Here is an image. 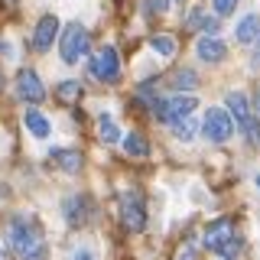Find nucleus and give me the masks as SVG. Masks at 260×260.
I'll use <instances>...</instances> for the list:
<instances>
[{
    "mask_svg": "<svg viewBox=\"0 0 260 260\" xmlns=\"http://www.w3.org/2000/svg\"><path fill=\"white\" fill-rule=\"evenodd\" d=\"M10 247L20 260H46V238L36 218L16 215L10 221Z\"/></svg>",
    "mask_w": 260,
    "mask_h": 260,
    "instance_id": "nucleus-1",
    "label": "nucleus"
},
{
    "mask_svg": "<svg viewBox=\"0 0 260 260\" xmlns=\"http://www.w3.org/2000/svg\"><path fill=\"white\" fill-rule=\"evenodd\" d=\"M250 69H254V72H260V39L254 43V52H250Z\"/></svg>",
    "mask_w": 260,
    "mask_h": 260,
    "instance_id": "nucleus-26",
    "label": "nucleus"
},
{
    "mask_svg": "<svg viewBox=\"0 0 260 260\" xmlns=\"http://www.w3.org/2000/svg\"><path fill=\"white\" fill-rule=\"evenodd\" d=\"M211 7H215V16H231L238 0H211Z\"/></svg>",
    "mask_w": 260,
    "mask_h": 260,
    "instance_id": "nucleus-24",
    "label": "nucleus"
},
{
    "mask_svg": "<svg viewBox=\"0 0 260 260\" xmlns=\"http://www.w3.org/2000/svg\"><path fill=\"white\" fill-rule=\"evenodd\" d=\"M179 260H195V250L192 247H182V250H179Z\"/></svg>",
    "mask_w": 260,
    "mask_h": 260,
    "instance_id": "nucleus-29",
    "label": "nucleus"
},
{
    "mask_svg": "<svg viewBox=\"0 0 260 260\" xmlns=\"http://www.w3.org/2000/svg\"><path fill=\"white\" fill-rule=\"evenodd\" d=\"M52 159H55V166L69 176H75L81 169V153L78 150H52Z\"/></svg>",
    "mask_w": 260,
    "mask_h": 260,
    "instance_id": "nucleus-16",
    "label": "nucleus"
},
{
    "mask_svg": "<svg viewBox=\"0 0 260 260\" xmlns=\"http://www.w3.org/2000/svg\"><path fill=\"white\" fill-rule=\"evenodd\" d=\"M98 137H101L104 143H120V127L114 124L108 114H101V120H98Z\"/></svg>",
    "mask_w": 260,
    "mask_h": 260,
    "instance_id": "nucleus-18",
    "label": "nucleus"
},
{
    "mask_svg": "<svg viewBox=\"0 0 260 260\" xmlns=\"http://www.w3.org/2000/svg\"><path fill=\"white\" fill-rule=\"evenodd\" d=\"M16 94H20L26 104H39L46 98V85L39 81V75L32 69H23L20 75H16Z\"/></svg>",
    "mask_w": 260,
    "mask_h": 260,
    "instance_id": "nucleus-8",
    "label": "nucleus"
},
{
    "mask_svg": "<svg viewBox=\"0 0 260 260\" xmlns=\"http://www.w3.org/2000/svg\"><path fill=\"white\" fill-rule=\"evenodd\" d=\"M88 46H91V36H88V29L81 26V23H69V26L62 29L59 52H62L65 65H78L88 55Z\"/></svg>",
    "mask_w": 260,
    "mask_h": 260,
    "instance_id": "nucleus-4",
    "label": "nucleus"
},
{
    "mask_svg": "<svg viewBox=\"0 0 260 260\" xmlns=\"http://www.w3.org/2000/svg\"><path fill=\"white\" fill-rule=\"evenodd\" d=\"M169 10V0H143V13L153 16V13H166Z\"/></svg>",
    "mask_w": 260,
    "mask_h": 260,
    "instance_id": "nucleus-23",
    "label": "nucleus"
},
{
    "mask_svg": "<svg viewBox=\"0 0 260 260\" xmlns=\"http://www.w3.org/2000/svg\"><path fill=\"white\" fill-rule=\"evenodd\" d=\"M185 26L189 29H202L205 36H218V16H208V10H202V7H195V10L185 16Z\"/></svg>",
    "mask_w": 260,
    "mask_h": 260,
    "instance_id": "nucleus-14",
    "label": "nucleus"
},
{
    "mask_svg": "<svg viewBox=\"0 0 260 260\" xmlns=\"http://www.w3.org/2000/svg\"><path fill=\"white\" fill-rule=\"evenodd\" d=\"M124 153H127V156L143 159L146 153H150V143L143 140V134H137V130H134V134H127V137H124Z\"/></svg>",
    "mask_w": 260,
    "mask_h": 260,
    "instance_id": "nucleus-17",
    "label": "nucleus"
},
{
    "mask_svg": "<svg viewBox=\"0 0 260 260\" xmlns=\"http://www.w3.org/2000/svg\"><path fill=\"white\" fill-rule=\"evenodd\" d=\"M120 221L130 234H140L146 228V205H143V195L140 192H124V199H120Z\"/></svg>",
    "mask_w": 260,
    "mask_h": 260,
    "instance_id": "nucleus-6",
    "label": "nucleus"
},
{
    "mask_svg": "<svg viewBox=\"0 0 260 260\" xmlns=\"http://www.w3.org/2000/svg\"><path fill=\"white\" fill-rule=\"evenodd\" d=\"M23 124H26V130L36 140H46L49 134H52V124L46 120V114L39 111V108H26V114H23Z\"/></svg>",
    "mask_w": 260,
    "mask_h": 260,
    "instance_id": "nucleus-15",
    "label": "nucleus"
},
{
    "mask_svg": "<svg viewBox=\"0 0 260 260\" xmlns=\"http://www.w3.org/2000/svg\"><path fill=\"white\" fill-rule=\"evenodd\" d=\"M234 39H238L241 46H250V43H257L260 39V13H247V16H241V23L234 26Z\"/></svg>",
    "mask_w": 260,
    "mask_h": 260,
    "instance_id": "nucleus-12",
    "label": "nucleus"
},
{
    "mask_svg": "<svg viewBox=\"0 0 260 260\" xmlns=\"http://www.w3.org/2000/svg\"><path fill=\"white\" fill-rule=\"evenodd\" d=\"M150 46H153V52H156V55H162V59L176 55V39L173 36H162V32H159V36L150 39Z\"/></svg>",
    "mask_w": 260,
    "mask_h": 260,
    "instance_id": "nucleus-20",
    "label": "nucleus"
},
{
    "mask_svg": "<svg viewBox=\"0 0 260 260\" xmlns=\"http://www.w3.org/2000/svg\"><path fill=\"white\" fill-rule=\"evenodd\" d=\"M224 111H228V117H231L241 130L247 127L250 117H254V114H250V101H247V94H244V91H228V98H224Z\"/></svg>",
    "mask_w": 260,
    "mask_h": 260,
    "instance_id": "nucleus-10",
    "label": "nucleus"
},
{
    "mask_svg": "<svg viewBox=\"0 0 260 260\" xmlns=\"http://www.w3.org/2000/svg\"><path fill=\"white\" fill-rule=\"evenodd\" d=\"M234 134V120L228 117L224 108H208L205 117H202V137L208 143H228Z\"/></svg>",
    "mask_w": 260,
    "mask_h": 260,
    "instance_id": "nucleus-5",
    "label": "nucleus"
},
{
    "mask_svg": "<svg viewBox=\"0 0 260 260\" xmlns=\"http://www.w3.org/2000/svg\"><path fill=\"white\" fill-rule=\"evenodd\" d=\"M173 130H176V137H179L182 143H189L192 137H195V120L185 117V120H179V124H173Z\"/></svg>",
    "mask_w": 260,
    "mask_h": 260,
    "instance_id": "nucleus-22",
    "label": "nucleus"
},
{
    "mask_svg": "<svg viewBox=\"0 0 260 260\" xmlns=\"http://www.w3.org/2000/svg\"><path fill=\"white\" fill-rule=\"evenodd\" d=\"M195 108H199V98L195 94H173V98H156L153 101V114H156V120L162 124H179V120L192 117Z\"/></svg>",
    "mask_w": 260,
    "mask_h": 260,
    "instance_id": "nucleus-3",
    "label": "nucleus"
},
{
    "mask_svg": "<svg viewBox=\"0 0 260 260\" xmlns=\"http://www.w3.org/2000/svg\"><path fill=\"white\" fill-rule=\"evenodd\" d=\"M55 36H59V16H52V13L39 16L36 29H32V49H36V52H46V49L55 43Z\"/></svg>",
    "mask_w": 260,
    "mask_h": 260,
    "instance_id": "nucleus-9",
    "label": "nucleus"
},
{
    "mask_svg": "<svg viewBox=\"0 0 260 260\" xmlns=\"http://www.w3.org/2000/svg\"><path fill=\"white\" fill-rule=\"evenodd\" d=\"M254 182H257V189H260V173H257V179H254Z\"/></svg>",
    "mask_w": 260,
    "mask_h": 260,
    "instance_id": "nucleus-30",
    "label": "nucleus"
},
{
    "mask_svg": "<svg viewBox=\"0 0 260 260\" xmlns=\"http://www.w3.org/2000/svg\"><path fill=\"white\" fill-rule=\"evenodd\" d=\"M62 208H65V221H69L72 228H81L88 221V208H91V202H88L85 195H69Z\"/></svg>",
    "mask_w": 260,
    "mask_h": 260,
    "instance_id": "nucleus-11",
    "label": "nucleus"
},
{
    "mask_svg": "<svg viewBox=\"0 0 260 260\" xmlns=\"http://www.w3.org/2000/svg\"><path fill=\"white\" fill-rule=\"evenodd\" d=\"M75 260H98V257H94L91 247H78V250H75Z\"/></svg>",
    "mask_w": 260,
    "mask_h": 260,
    "instance_id": "nucleus-27",
    "label": "nucleus"
},
{
    "mask_svg": "<svg viewBox=\"0 0 260 260\" xmlns=\"http://www.w3.org/2000/svg\"><path fill=\"white\" fill-rule=\"evenodd\" d=\"M173 88L179 94L182 91H192V88H199V75H195L192 69H179L176 75H173Z\"/></svg>",
    "mask_w": 260,
    "mask_h": 260,
    "instance_id": "nucleus-19",
    "label": "nucleus"
},
{
    "mask_svg": "<svg viewBox=\"0 0 260 260\" xmlns=\"http://www.w3.org/2000/svg\"><path fill=\"white\" fill-rule=\"evenodd\" d=\"M91 75L98 81H117L120 78V55L114 46H104L91 55Z\"/></svg>",
    "mask_w": 260,
    "mask_h": 260,
    "instance_id": "nucleus-7",
    "label": "nucleus"
},
{
    "mask_svg": "<svg viewBox=\"0 0 260 260\" xmlns=\"http://www.w3.org/2000/svg\"><path fill=\"white\" fill-rule=\"evenodd\" d=\"M205 247L215 250V254H221L224 260H234V257L241 254V238H238V231H234V221H231V218H218L215 224H208Z\"/></svg>",
    "mask_w": 260,
    "mask_h": 260,
    "instance_id": "nucleus-2",
    "label": "nucleus"
},
{
    "mask_svg": "<svg viewBox=\"0 0 260 260\" xmlns=\"http://www.w3.org/2000/svg\"><path fill=\"white\" fill-rule=\"evenodd\" d=\"M55 94H59V101H65V104H75L78 98H81V85H78L75 78H69V81H62V85H59V91H55Z\"/></svg>",
    "mask_w": 260,
    "mask_h": 260,
    "instance_id": "nucleus-21",
    "label": "nucleus"
},
{
    "mask_svg": "<svg viewBox=\"0 0 260 260\" xmlns=\"http://www.w3.org/2000/svg\"><path fill=\"white\" fill-rule=\"evenodd\" d=\"M244 134H247V140H250V143H260V120H257V117H250V120H247V127H244Z\"/></svg>",
    "mask_w": 260,
    "mask_h": 260,
    "instance_id": "nucleus-25",
    "label": "nucleus"
},
{
    "mask_svg": "<svg viewBox=\"0 0 260 260\" xmlns=\"http://www.w3.org/2000/svg\"><path fill=\"white\" fill-rule=\"evenodd\" d=\"M195 52H199L202 62H211V65H215V62H221L224 55H228V49H224V43L218 36H202L199 43H195Z\"/></svg>",
    "mask_w": 260,
    "mask_h": 260,
    "instance_id": "nucleus-13",
    "label": "nucleus"
},
{
    "mask_svg": "<svg viewBox=\"0 0 260 260\" xmlns=\"http://www.w3.org/2000/svg\"><path fill=\"white\" fill-rule=\"evenodd\" d=\"M250 114L260 120V85H257V91H254V108H250Z\"/></svg>",
    "mask_w": 260,
    "mask_h": 260,
    "instance_id": "nucleus-28",
    "label": "nucleus"
},
{
    "mask_svg": "<svg viewBox=\"0 0 260 260\" xmlns=\"http://www.w3.org/2000/svg\"><path fill=\"white\" fill-rule=\"evenodd\" d=\"M0 88H4V75H0Z\"/></svg>",
    "mask_w": 260,
    "mask_h": 260,
    "instance_id": "nucleus-31",
    "label": "nucleus"
}]
</instances>
